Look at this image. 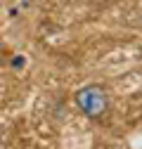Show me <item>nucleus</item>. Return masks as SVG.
I'll return each mask as SVG.
<instances>
[{
    "label": "nucleus",
    "mask_w": 142,
    "mask_h": 149,
    "mask_svg": "<svg viewBox=\"0 0 142 149\" xmlns=\"http://www.w3.org/2000/svg\"><path fill=\"white\" fill-rule=\"evenodd\" d=\"M76 107L83 111L88 118H102L109 111V92L102 85H85L76 92Z\"/></svg>",
    "instance_id": "f257e3e1"
}]
</instances>
